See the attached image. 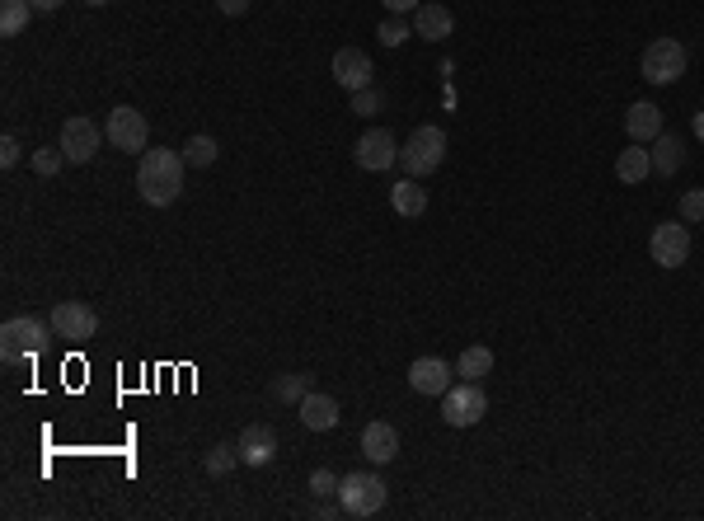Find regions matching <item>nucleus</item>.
Wrapping results in <instances>:
<instances>
[{
	"mask_svg": "<svg viewBox=\"0 0 704 521\" xmlns=\"http://www.w3.org/2000/svg\"><path fill=\"white\" fill-rule=\"evenodd\" d=\"M658 132H667V127H662V108H658V104H648V99L629 104V113H625V137H629V141L648 146V141L658 137Z\"/></svg>",
	"mask_w": 704,
	"mask_h": 521,
	"instance_id": "obj_16",
	"label": "nucleus"
},
{
	"mask_svg": "<svg viewBox=\"0 0 704 521\" xmlns=\"http://www.w3.org/2000/svg\"><path fill=\"white\" fill-rule=\"evenodd\" d=\"M19 160H24V146H19V137H0V165L15 169Z\"/></svg>",
	"mask_w": 704,
	"mask_h": 521,
	"instance_id": "obj_32",
	"label": "nucleus"
},
{
	"mask_svg": "<svg viewBox=\"0 0 704 521\" xmlns=\"http://www.w3.org/2000/svg\"><path fill=\"white\" fill-rule=\"evenodd\" d=\"M371 76H376V71H371V57L362 52V47H338V52H334V80L348 94L367 90Z\"/></svg>",
	"mask_w": 704,
	"mask_h": 521,
	"instance_id": "obj_13",
	"label": "nucleus"
},
{
	"mask_svg": "<svg viewBox=\"0 0 704 521\" xmlns=\"http://www.w3.org/2000/svg\"><path fill=\"white\" fill-rule=\"evenodd\" d=\"M235 465H240V446H226V442H216L212 451L202 456V470H207V475H216V479L230 475Z\"/></svg>",
	"mask_w": 704,
	"mask_h": 521,
	"instance_id": "obj_25",
	"label": "nucleus"
},
{
	"mask_svg": "<svg viewBox=\"0 0 704 521\" xmlns=\"http://www.w3.org/2000/svg\"><path fill=\"white\" fill-rule=\"evenodd\" d=\"M451 29H456V15H451L446 5L423 0V5L414 10V38H423V43H446Z\"/></svg>",
	"mask_w": 704,
	"mask_h": 521,
	"instance_id": "obj_15",
	"label": "nucleus"
},
{
	"mask_svg": "<svg viewBox=\"0 0 704 521\" xmlns=\"http://www.w3.org/2000/svg\"><path fill=\"white\" fill-rule=\"evenodd\" d=\"M52 320H38V315H15V320H5L0 329V357L15 367V362H33V357H43L52 348Z\"/></svg>",
	"mask_w": 704,
	"mask_h": 521,
	"instance_id": "obj_2",
	"label": "nucleus"
},
{
	"mask_svg": "<svg viewBox=\"0 0 704 521\" xmlns=\"http://www.w3.org/2000/svg\"><path fill=\"white\" fill-rule=\"evenodd\" d=\"M29 165H33L38 179H52V174L66 165V151H62V146H38V151L29 155Z\"/></svg>",
	"mask_w": 704,
	"mask_h": 521,
	"instance_id": "obj_27",
	"label": "nucleus"
},
{
	"mask_svg": "<svg viewBox=\"0 0 704 521\" xmlns=\"http://www.w3.org/2000/svg\"><path fill=\"white\" fill-rule=\"evenodd\" d=\"M639 71L648 85H676V80L686 76V47L676 43V38H653V43L643 47Z\"/></svg>",
	"mask_w": 704,
	"mask_h": 521,
	"instance_id": "obj_5",
	"label": "nucleus"
},
{
	"mask_svg": "<svg viewBox=\"0 0 704 521\" xmlns=\"http://www.w3.org/2000/svg\"><path fill=\"white\" fill-rule=\"evenodd\" d=\"M399 160H404L409 179H428L432 169H442V160H446V132L437 123L414 127L409 141H404V151H399Z\"/></svg>",
	"mask_w": 704,
	"mask_h": 521,
	"instance_id": "obj_3",
	"label": "nucleus"
},
{
	"mask_svg": "<svg viewBox=\"0 0 704 521\" xmlns=\"http://www.w3.org/2000/svg\"><path fill=\"white\" fill-rule=\"evenodd\" d=\"M47 320H52L57 338H66V343H90V338L99 334V315H94V306H85V301H57Z\"/></svg>",
	"mask_w": 704,
	"mask_h": 521,
	"instance_id": "obj_9",
	"label": "nucleus"
},
{
	"mask_svg": "<svg viewBox=\"0 0 704 521\" xmlns=\"http://www.w3.org/2000/svg\"><path fill=\"white\" fill-rule=\"evenodd\" d=\"M352 160L367 169V174H381V169L399 165L395 132H385V127H371V132H362V137H357V146H352Z\"/></svg>",
	"mask_w": 704,
	"mask_h": 521,
	"instance_id": "obj_10",
	"label": "nucleus"
},
{
	"mask_svg": "<svg viewBox=\"0 0 704 521\" xmlns=\"http://www.w3.org/2000/svg\"><path fill=\"white\" fill-rule=\"evenodd\" d=\"M268 395H273L277 404H301V399L310 395V376L306 371H287V376H277V381L268 385Z\"/></svg>",
	"mask_w": 704,
	"mask_h": 521,
	"instance_id": "obj_23",
	"label": "nucleus"
},
{
	"mask_svg": "<svg viewBox=\"0 0 704 521\" xmlns=\"http://www.w3.org/2000/svg\"><path fill=\"white\" fill-rule=\"evenodd\" d=\"M85 5H113V0H85Z\"/></svg>",
	"mask_w": 704,
	"mask_h": 521,
	"instance_id": "obj_38",
	"label": "nucleus"
},
{
	"mask_svg": "<svg viewBox=\"0 0 704 521\" xmlns=\"http://www.w3.org/2000/svg\"><path fill=\"white\" fill-rule=\"evenodd\" d=\"M352 113H357V118H371V113H381V94L371 90V85H367V90H357V94H352Z\"/></svg>",
	"mask_w": 704,
	"mask_h": 521,
	"instance_id": "obj_30",
	"label": "nucleus"
},
{
	"mask_svg": "<svg viewBox=\"0 0 704 521\" xmlns=\"http://www.w3.org/2000/svg\"><path fill=\"white\" fill-rule=\"evenodd\" d=\"M493 371V348H484V343H475V348H465L456 362V376L460 381H484Z\"/></svg>",
	"mask_w": 704,
	"mask_h": 521,
	"instance_id": "obj_22",
	"label": "nucleus"
},
{
	"mask_svg": "<svg viewBox=\"0 0 704 521\" xmlns=\"http://www.w3.org/2000/svg\"><path fill=\"white\" fill-rule=\"evenodd\" d=\"M184 151H169V146H151L141 151V165H137V193L146 207H174L179 193H184Z\"/></svg>",
	"mask_w": 704,
	"mask_h": 521,
	"instance_id": "obj_1",
	"label": "nucleus"
},
{
	"mask_svg": "<svg viewBox=\"0 0 704 521\" xmlns=\"http://www.w3.org/2000/svg\"><path fill=\"white\" fill-rule=\"evenodd\" d=\"M338 503L348 507V517H376L385 507V479L371 470H352L338 479Z\"/></svg>",
	"mask_w": 704,
	"mask_h": 521,
	"instance_id": "obj_4",
	"label": "nucleus"
},
{
	"mask_svg": "<svg viewBox=\"0 0 704 521\" xmlns=\"http://www.w3.org/2000/svg\"><path fill=\"white\" fill-rule=\"evenodd\" d=\"M690 132L704 141V108H700V113H690Z\"/></svg>",
	"mask_w": 704,
	"mask_h": 521,
	"instance_id": "obj_37",
	"label": "nucleus"
},
{
	"mask_svg": "<svg viewBox=\"0 0 704 521\" xmlns=\"http://www.w3.org/2000/svg\"><path fill=\"white\" fill-rule=\"evenodd\" d=\"M310 493H315V498H338V475L334 470H315V475H310Z\"/></svg>",
	"mask_w": 704,
	"mask_h": 521,
	"instance_id": "obj_31",
	"label": "nucleus"
},
{
	"mask_svg": "<svg viewBox=\"0 0 704 521\" xmlns=\"http://www.w3.org/2000/svg\"><path fill=\"white\" fill-rule=\"evenodd\" d=\"M484 414H489V395H484V385H479V381H456L442 395L446 428H475Z\"/></svg>",
	"mask_w": 704,
	"mask_h": 521,
	"instance_id": "obj_7",
	"label": "nucleus"
},
{
	"mask_svg": "<svg viewBox=\"0 0 704 521\" xmlns=\"http://www.w3.org/2000/svg\"><path fill=\"white\" fill-rule=\"evenodd\" d=\"M376 38H381L385 47H399L404 38H414V24H404V15H390L381 19V29H376Z\"/></svg>",
	"mask_w": 704,
	"mask_h": 521,
	"instance_id": "obj_28",
	"label": "nucleus"
},
{
	"mask_svg": "<svg viewBox=\"0 0 704 521\" xmlns=\"http://www.w3.org/2000/svg\"><path fill=\"white\" fill-rule=\"evenodd\" d=\"M409 385H414L418 395L442 399L456 385V367H446L442 357H418V362H409Z\"/></svg>",
	"mask_w": 704,
	"mask_h": 521,
	"instance_id": "obj_12",
	"label": "nucleus"
},
{
	"mask_svg": "<svg viewBox=\"0 0 704 521\" xmlns=\"http://www.w3.org/2000/svg\"><path fill=\"white\" fill-rule=\"evenodd\" d=\"M29 15H33L29 0H0V33H5V38L24 33L29 29Z\"/></svg>",
	"mask_w": 704,
	"mask_h": 521,
	"instance_id": "obj_24",
	"label": "nucleus"
},
{
	"mask_svg": "<svg viewBox=\"0 0 704 521\" xmlns=\"http://www.w3.org/2000/svg\"><path fill=\"white\" fill-rule=\"evenodd\" d=\"M648 174H653V155H648V146H639V141H629L625 151L615 155V179L634 188V184H643Z\"/></svg>",
	"mask_w": 704,
	"mask_h": 521,
	"instance_id": "obj_20",
	"label": "nucleus"
},
{
	"mask_svg": "<svg viewBox=\"0 0 704 521\" xmlns=\"http://www.w3.org/2000/svg\"><path fill=\"white\" fill-rule=\"evenodd\" d=\"M681 221L686 226H704V188H686L681 193Z\"/></svg>",
	"mask_w": 704,
	"mask_h": 521,
	"instance_id": "obj_29",
	"label": "nucleus"
},
{
	"mask_svg": "<svg viewBox=\"0 0 704 521\" xmlns=\"http://www.w3.org/2000/svg\"><path fill=\"white\" fill-rule=\"evenodd\" d=\"M235 446H240V465H254V470H263V465L277 460V432L268 428V423H249Z\"/></svg>",
	"mask_w": 704,
	"mask_h": 521,
	"instance_id": "obj_14",
	"label": "nucleus"
},
{
	"mask_svg": "<svg viewBox=\"0 0 704 521\" xmlns=\"http://www.w3.org/2000/svg\"><path fill=\"white\" fill-rule=\"evenodd\" d=\"M104 137H108V146H113V151H127V155L151 151V123H146V118H141L132 104H118L113 113H108Z\"/></svg>",
	"mask_w": 704,
	"mask_h": 521,
	"instance_id": "obj_6",
	"label": "nucleus"
},
{
	"mask_svg": "<svg viewBox=\"0 0 704 521\" xmlns=\"http://www.w3.org/2000/svg\"><path fill=\"white\" fill-rule=\"evenodd\" d=\"M315 517H320V521H334V517H348V507H343V503H320V507H315Z\"/></svg>",
	"mask_w": 704,
	"mask_h": 521,
	"instance_id": "obj_34",
	"label": "nucleus"
},
{
	"mask_svg": "<svg viewBox=\"0 0 704 521\" xmlns=\"http://www.w3.org/2000/svg\"><path fill=\"white\" fill-rule=\"evenodd\" d=\"M57 146L66 151V165H90L94 155H99V146H104V132L90 118H66Z\"/></svg>",
	"mask_w": 704,
	"mask_h": 521,
	"instance_id": "obj_11",
	"label": "nucleus"
},
{
	"mask_svg": "<svg viewBox=\"0 0 704 521\" xmlns=\"http://www.w3.org/2000/svg\"><path fill=\"white\" fill-rule=\"evenodd\" d=\"M296 414H301V423H306L310 432H334L338 428V399L310 390V395L296 404Z\"/></svg>",
	"mask_w": 704,
	"mask_h": 521,
	"instance_id": "obj_17",
	"label": "nucleus"
},
{
	"mask_svg": "<svg viewBox=\"0 0 704 521\" xmlns=\"http://www.w3.org/2000/svg\"><path fill=\"white\" fill-rule=\"evenodd\" d=\"M216 10H221V15H245L249 0H216Z\"/></svg>",
	"mask_w": 704,
	"mask_h": 521,
	"instance_id": "obj_35",
	"label": "nucleus"
},
{
	"mask_svg": "<svg viewBox=\"0 0 704 521\" xmlns=\"http://www.w3.org/2000/svg\"><path fill=\"white\" fill-rule=\"evenodd\" d=\"M362 456H367L371 465H390V460L399 456V432L390 428V423H367V428H362Z\"/></svg>",
	"mask_w": 704,
	"mask_h": 521,
	"instance_id": "obj_18",
	"label": "nucleus"
},
{
	"mask_svg": "<svg viewBox=\"0 0 704 521\" xmlns=\"http://www.w3.org/2000/svg\"><path fill=\"white\" fill-rule=\"evenodd\" d=\"M648 155H653V174H676V169L686 165V141L676 137V132H658V137L648 141Z\"/></svg>",
	"mask_w": 704,
	"mask_h": 521,
	"instance_id": "obj_19",
	"label": "nucleus"
},
{
	"mask_svg": "<svg viewBox=\"0 0 704 521\" xmlns=\"http://www.w3.org/2000/svg\"><path fill=\"white\" fill-rule=\"evenodd\" d=\"M385 10H390V15H414L418 5H423V0H381Z\"/></svg>",
	"mask_w": 704,
	"mask_h": 521,
	"instance_id": "obj_33",
	"label": "nucleus"
},
{
	"mask_svg": "<svg viewBox=\"0 0 704 521\" xmlns=\"http://www.w3.org/2000/svg\"><path fill=\"white\" fill-rule=\"evenodd\" d=\"M648 254L658 268H681L690 259V230L686 221H658L653 235H648Z\"/></svg>",
	"mask_w": 704,
	"mask_h": 521,
	"instance_id": "obj_8",
	"label": "nucleus"
},
{
	"mask_svg": "<svg viewBox=\"0 0 704 521\" xmlns=\"http://www.w3.org/2000/svg\"><path fill=\"white\" fill-rule=\"evenodd\" d=\"M33 15H52V10H62V0H29Z\"/></svg>",
	"mask_w": 704,
	"mask_h": 521,
	"instance_id": "obj_36",
	"label": "nucleus"
},
{
	"mask_svg": "<svg viewBox=\"0 0 704 521\" xmlns=\"http://www.w3.org/2000/svg\"><path fill=\"white\" fill-rule=\"evenodd\" d=\"M390 207L399 216H423L428 212V188L418 179H399V184H390Z\"/></svg>",
	"mask_w": 704,
	"mask_h": 521,
	"instance_id": "obj_21",
	"label": "nucleus"
},
{
	"mask_svg": "<svg viewBox=\"0 0 704 521\" xmlns=\"http://www.w3.org/2000/svg\"><path fill=\"white\" fill-rule=\"evenodd\" d=\"M216 155H221V146H216L212 137H202V132H198V137H188V141H184V160H188L193 169L216 165Z\"/></svg>",
	"mask_w": 704,
	"mask_h": 521,
	"instance_id": "obj_26",
	"label": "nucleus"
}]
</instances>
